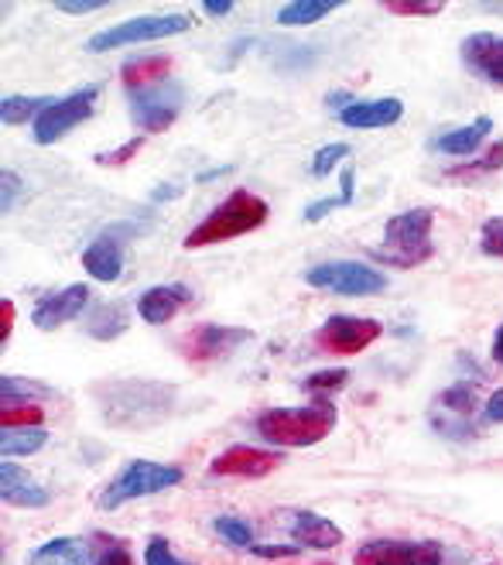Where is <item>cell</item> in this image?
<instances>
[{"label": "cell", "instance_id": "3", "mask_svg": "<svg viewBox=\"0 0 503 565\" xmlns=\"http://www.w3.org/2000/svg\"><path fill=\"white\" fill-rule=\"evenodd\" d=\"M431 223H435V210L418 206L408 213H397L384 223V244L371 250L374 260L390 264V268H418L425 264L435 247H431Z\"/></svg>", "mask_w": 503, "mask_h": 565}, {"label": "cell", "instance_id": "27", "mask_svg": "<svg viewBox=\"0 0 503 565\" xmlns=\"http://www.w3.org/2000/svg\"><path fill=\"white\" fill-rule=\"evenodd\" d=\"M49 443L45 428H4L0 431V449L4 456H31Z\"/></svg>", "mask_w": 503, "mask_h": 565}, {"label": "cell", "instance_id": "24", "mask_svg": "<svg viewBox=\"0 0 503 565\" xmlns=\"http://www.w3.org/2000/svg\"><path fill=\"white\" fill-rule=\"evenodd\" d=\"M28 565H86V545L69 535L52 539L28 555Z\"/></svg>", "mask_w": 503, "mask_h": 565}, {"label": "cell", "instance_id": "6", "mask_svg": "<svg viewBox=\"0 0 503 565\" xmlns=\"http://www.w3.org/2000/svg\"><path fill=\"white\" fill-rule=\"evenodd\" d=\"M182 99H185V86H179L175 79L148 86V89H133L127 93L130 120L138 124L145 135H161V130H168L179 120Z\"/></svg>", "mask_w": 503, "mask_h": 565}, {"label": "cell", "instance_id": "35", "mask_svg": "<svg viewBox=\"0 0 503 565\" xmlns=\"http://www.w3.org/2000/svg\"><path fill=\"white\" fill-rule=\"evenodd\" d=\"M145 562H148V565H192V562H185V558L172 555V545H168V539H161V535H154V539L148 542V548H145Z\"/></svg>", "mask_w": 503, "mask_h": 565}, {"label": "cell", "instance_id": "39", "mask_svg": "<svg viewBox=\"0 0 503 565\" xmlns=\"http://www.w3.org/2000/svg\"><path fill=\"white\" fill-rule=\"evenodd\" d=\"M340 206H346V203H343V195H329V199H319V203L306 206V213H301V220H306V223H319V220H325L332 210H340Z\"/></svg>", "mask_w": 503, "mask_h": 565}, {"label": "cell", "instance_id": "45", "mask_svg": "<svg viewBox=\"0 0 503 565\" xmlns=\"http://www.w3.org/2000/svg\"><path fill=\"white\" fill-rule=\"evenodd\" d=\"M11 316H14V306H11V302L0 306V340H4V343H8V337H11Z\"/></svg>", "mask_w": 503, "mask_h": 565}, {"label": "cell", "instance_id": "2", "mask_svg": "<svg viewBox=\"0 0 503 565\" xmlns=\"http://www.w3.org/2000/svg\"><path fill=\"white\" fill-rule=\"evenodd\" d=\"M267 216H271V206H267L260 195H254L250 189H237L185 237V250L237 241V237L250 234V230H260L267 223Z\"/></svg>", "mask_w": 503, "mask_h": 565}, {"label": "cell", "instance_id": "50", "mask_svg": "<svg viewBox=\"0 0 503 565\" xmlns=\"http://www.w3.org/2000/svg\"><path fill=\"white\" fill-rule=\"evenodd\" d=\"M325 565H332V562H325Z\"/></svg>", "mask_w": 503, "mask_h": 565}, {"label": "cell", "instance_id": "7", "mask_svg": "<svg viewBox=\"0 0 503 565\" xmlns=\"http://www.w3.org/2000/svg\"><path fill=\"white\" fill-rule=\"evenodd\" d=\"M306 285L332 291V295L360 298V295H381L387 288V275H381L377 268L360 260H329L306 271Z\"/></svg>", "mask_w": 503, "mask_h": 565}, {"label": "cell", "instance_id": "18", "mask_svg": "<svg viewBox=\"0 0 503 565\" xmlns=\"http://www.w3.org/2000/svg\"><path fill=\"white\" fill-rule=\"evenodd\" d=\"M291 539L295 545L301 548H315V552H329L343 542V527L332 524L329 518L322 514H312V511H295L291 518Z\"/></svg>", "mask_w": 503, "mask_h": 565}, {"label": "cell", "instance_id": "15", "mask_svg": "<svg viewBox=\"0 0 503 565\" xmlns=\"http://www.w3.org/2000/svg\"><path fill=\"white\" fill-rule=\"evenodd\" d=\"M86 306H89V288L86 285H69L62 291L45 295L42 302L35 306V312H31V322H35V329H42V332H55L58 326L79 319Z\"/></svg>", "mask_w": 503, "mask_h": 565}, {"label": "cell", "instance_id": "13", "mask_svg": "<svg viewBox=\"0 0 503 565\" xmlns=\"http://www.w3.org/2000/svg\"><path fill=\"white\" fill-rule=\"evenodd\" d=\"M285 462L281 452H267V449H254V446H229L223 449L216 459L210 473L213 477H240V480H264L271 477L278 467Z\"/></svg>", "mask_w": 503, "mask_h": 565}, {"label": "cell", "instance_id": "34", "mask_svg": "<svg viewBox=\"0 0 503 565\" xmlns=\"http://www.w3.org/2000/svg\"><path fill=\"white\" fill-rule=\"evenodd\" d=\"M96 542L104 545V552L96 555V565H133L127 542H114L110 535H96Z\"/></svg>", "mask_w": 503, "mask_h": 565}, {"label": "cell", "instance_id": "38", "mask_svg": "<svg viewBox=\"0 0 503 565\" xmlns=\"http://www.w3.org/2000/svg\"><path fill=\"white\" fill-rule=\"evenodd\" d=\"M503 164V141H496L490 151H486V158L483 161H477V164H469V169H462V172H456V179H462V175H483V172H496Z\"/></svg>", "mask_w": 503, "mask_h": 565}, {"label": "cell", "instance_id": "31", "mask_svg": "<svg viewBox=\"0 0 503 565\" xmlns=\"http://www.w3.org/2000/svg\"><path fill=\"white\" fill-rule=\"evenodd\" d=\"M45 387L35 381H24V377H4L0 381V394H4V405H24L31 397H39Z\"/></svg>", "mask_w": 503, "mask_h": 565}, {"label": "cell", "instance_id": "32", "mask_svg": "<svg viewBox=\"0 0 503 565\" xmlns=\"http://www.w3.org/2000/svg\"><path fill=\"white\" fill-rule=\"evenodd\" d=\"M346 154H350V145H343V141L319 148V151H315V158H312V175H315V179H325V175H329V172H332L335 164H340Z\"/></svg>", "mask_w": 503, "mask_h": 565}, {"label": "cell", "instance_id": "10", "mask_svg": "<svg viewBox=\"0 0 503 565\" xmlns=\"http://www.w3.org/2000/svg\"><path fill=\"white\" fill-rule=\"evenodd\" d=\"M381 332H384L381 319H366V316H329L325 326L315 332V343L325 353L353 356V353H363L371 343H377Z\"/></svg>", "mask_w": 503, "mask_h": 565}, {"label": "cell", "instance_id": "41", "mask_svg": "<svg viewBox=\"0 0 503 565\" xmlns=\"http://www.w3.org/2000/svg\"><path fill=\"white\" fill-rule=\"evenodd\" d=\"M55 8L62 14H93V11H104L107 0H55Z\"/></svg>", "mask_w": 503, "mask_h": 565}, {"label": "cell", "instance_id": "19", "mask_svg": "<svg viewBox=\"0 0 503 565\" xmlns=\"http://www.w3.org/2000/svg\"><path fill=\"white\" fill-rule=\"evenodd\" d=\"M0 497L14 508H45L49 504V490L42 483H35L28 470L14 467L11 459H4L0 467Z\"/></svg>", "mask_w": 503, "mask_h": 565}, {"label": "cell", "instance_id": "43", "mask_svg": "<svg viewBox=\"0 0 503 565\" xmlns=\"http://www.w3.org/2000/svg\"><path fill=\"white\" fill-rule=\"evenodd\" d=\"M483 418L486 422H503V387L490 394V402L483 405Z\"/></svg>", "mask_w": 503, "mask_h": 565}, {"label": "cell", "instance_id": "40", "mask_svg": "<svg viewBox=\"0 0 503 565\" xmlns=\"http://www.w3.org/2000/svg\"><path fill=\"white\" fill-rule=\"evenodd\" d=\"M0 182H4V199H0V210L4 213H14V206H18V195H21V179L14 175V172H0Z\"/></svg>", "mask_w": 503, "mask_h": 565}, {"label": "cell", "instance_id": "47", "mask_svg": "<svg viewBox=\"0 0 503 565\" xmlns=\"http://www.w3.org/2000/svg\"><path fill=\"white\" fill-rule=\"evenodd\" d=\"M229 172H233V164H220V169L199 172V175H195V182H213V179H223V175H229Z\"/></svg>", "mask_w": 503, "mask_h": 565}, {"label": "cell", "instance_id": "17", "mask_svg": "<svg viewBox=\"0 0 503 565\" xmlns=\"http://www.w3.org/2000/svg\"><path fill=\"white\" fill-rule=\"evenodd\" d=\"M405 117V104L397 96H381V99H353V104L340 114V120L353 130H381Z\"/></svg>", "mask_w": 503, "mask_h": 565}, {"label": "cell", "instance_id": "49", "mask_svg": "<svg viewBox=\"0 0 503 565\" xmlns=\"http://www.w3.org/2000/svg\"><path fill=\"white\" fill-rule=\"evenodd\" d=\"M493 360L503 363V326L496 329V337H493Z\"/></svg>", "mask_w": 503, "mask_h": 565}, {"label": "cell", "instance_id": "22", "mask_svg": "<svg viewBox=\"0 0 503 565\" xmlns=\"http://www.w3.org/2000/svg\"><path fill=\"white\" fill-rule=\"evenodd\" d=\"M172 70H175L172 55H145V58H130L120 70V79H124V89L133 93V89H148V86L168 83Z\"/></svg>", "mask_w": 503, "mask_h": 565}, {"label": "cell", "instance_id": "44", "mask_svg": "<svg viewBox=\"0 0 503 565\" xmlns=\"http://www.w3.org/2000/svg\"><path fill=\"white\" fill-rule=\"evenodd\" d=\"M203 11L210 18H226V14H233V0H206Z\"/></svg>", "mask_w": 503, "mask_h": 565}, {"label": "cell", "instance_id": "28", "mask_svg": "<svg viewBox=\"0 0 503 565\" xmlns=\"http://www.w3.org/2000/svg\"><path fill=\"white\" fill-rule=\"evenodd\" d=\"M42 422H45V412L35 402L4 405V412H0V425L4 428H42Z\"/></svg>", "mask_w": 503, "mask_h": 565}, {"label": "cell", "instance_id": "33", "mask_svg": "<svg viewBox=\"0 0 503 565\" xmlns=\"http://www.w3.org/2000/svg\"><path fill=\"white\" fill-rule=\"evenodd\" d=\"M387 11L400 18H431L442 11V0H390Z\"/></svg>", "mask_w": 503, "mask_h": 565}, {"label": "cell", "instance_id": "16", "mask_svg": "<svg viewBox=\"0 0 503 565\" xmlns=\"http://www.w3.org/2000/svg\"><path fill=\"white\" fill-rule=\"evenodd\" d=\"M130 226H107L86 250H83V268L96 281H117L124 271V250H120V234H127Z\"/></svg>", "mask_w": 503, "mask_h": 565}, {"label": "cell", "instance_id": "5", "mask_svg": "<svg viewBox=\"0 0 503 565\" xmlns=\"http://www.w3.org/2000/svg\"><path fill=\"white\" fill-rule=\"evenodd\" d=\"M192 28L189 14H141V18H130L124 24H114L107 31H99L86 42V52H114L124 45H138V42H154V39H172L182 35V31Z\"/></svg>", "mask_w": 503, "mask_h": 565}, {"label": "cell", "instance_id": "14", "mask_svg": "<svg viewBox=\"0 0 503 565\" xmlns=\"http://www.w3.org/2000/svg\"><path fill=\"white\" fill-rule=\"evenodd\" d=\"M462 65L473 76L503 86V35H493V31H477V35L462 39Z\"/></svg>", "mask_w": 503, "mask_h": 565}, {"label": "cell", "instance_id": "29", "mask_svg": "<svg viewBox=\"0 0 503 565\" xmlns=\"http://www.w3.org/2000/svg\"><path fill=\"white\" fill-rule=\"evenodd\" d=\"M213 527H216V535H220L226 545L254 548V531H250V524H247V521H240V518H216V521H213Z\"/></svg>", "mask_w": 503, "mask_h": 565}, {"label": "cell", "instance_id": "23", "mask_svg": "<svg viewBox=\"0 0 503 565\" xmlns=\"http://www.w3.org/2000/svg\"><path fill=\"white\" fill-rule=\"evenodd\" d=\"M86 332L99 343H110L127 332V306L124 302H96L89 319H86Z\"/></svg>", "mask_w": 503, "mask_h": 565}, {"label": "cell", "instance_id": "25", "mask_svg": "<svg viewBox=\"0 0 503 565\" xmlns=\"http://www.w3.org/2000/svg\"><path fill=\"white\" fill-rule=\"evenodd\" d=\"M340 8V0H295V4L278 11V24L285 28H301V24H315L325 14H332Z\"/></svg>", "mask_w": 503, "mask_h": 565}, {"label": "cell", "instance_id": "46", "mask_svg": "<svg viewBox=\"0 0 503 565\" xmlns=\"http://www.w3.org/2000/svg\"><path fill=\"white\" fill-rule=\"evenodd\" d=\"M175 195H182V185H158L151 192V203H168V199H175Z\"/></svg>", "mask_w": 503, "mask_h": 565}, {"label": "cell", "instance_id": "30", "mask_svg": "<svg viewBox=\"0 0 503 565\" xmlns=\"http://www.w3.org/2000/svg\"><path fill=\"white\" fill-rule=\"evenodd\" d=\"M346 384H350V371H319L301 381V391H309L315 397H329L332 391H340Z\"/></svg>", "mask_w": 503, "mask_h": 565}, {"label": "cell", "instance_id": "1", "mask_svg": "<svg viewBox=\"0 0 503 565\" xmlns=\"http://www.w3.org/2000/svg\"><path fill=\"white\" fill-rule=\"evenodd\" d=\"M340 422V412L329 402V397H315V402L301 405V408H267L257 415L254 431L271 446L281 449H309L322 443L329 431Z\"/></svg>", "mask_w": 503, "mask_h": 565}, {"label": "cell", "instance_id": "4", "mask_svg": "<svg viewBox=\"0 0 503 565\" xmlns=\"http://www.w3.org/2000/svg\"><path fill=\"white\" fill-rule=\"evenodd\" d=\"M182 483V470L179 467H164V462H148V459H133L127 467L107 483L104 497H99V508L104 511H117L127 501H138V497H151L161 493L168 487Z\"/></svg>", "mask_w": 503, "mask_h": 565}, {"label": "cell", "instance_id": "21", "mask_svg": "<svg viewBox=\"0 0 503 565\" xmlns=\"http://www.w3.org/2000/svg\"><path fill=\"white\" fill-rule=\"evenodd\" d=\"M490 130H493V117H477L473 124H465V127H456V130H446V135H439V138L431 141V148L442 151V154L469 158V154H477V148L490 138Z\"/></svg>", "mask_w": 503, "mask_h": 565}, {"label": "cell", "instance_id": "20", "mask_svg": "<svg viewBox=\"0 0 503 565\" xmlns=\"http://www.w3.org/2000/svg\"><path fill=\"white\" fill-rule=\"evenodd\" d=\"M192 298V291L185 285H154L148 291H141L138 298V312L148 326H164L185 302Z\"/></svg>", "mask_w": 503, "mask_h": 565}, {"label": "cell", "instance_id": "48", "mask_svg": "<svg viewBox=\"0 0 503 565\" xmlns=\"http://www.w3.org/2000/svg\"><path fill=\"white\" fill-rule=\"evenodd\" d=\"M353 179H356L353 169H346V172H343V189H340V195H343V203H346V206L353 203Z\"/></svg>", "mask_w": 503, "mask_h": 565}, {"label": "cell", "instance_id": "11", "mask_svg": "<svg viewBox=\"0 0 503 565\" xmlns=\"http://www.w3.org/2000/svg\"><path fill=\"white\" fill-rule=\"evenodd\" d=\"M353 565H446V548L439 542L374 539L356 548Z\"/></svg>", "mask_w": 503, "mask_h": 565}, {"label": "cell", "instance_id": "8", "mask_svg": "<svg viewBox=\"0 0 503 565\" xmlns=\"http://www.w3.org/2000/svg\"><path fill=\"white\" fill-rule=\"evenodd\" d=\"M96 99H99V86H83L69 96H58L45 107V114L35 120V130H31V138L35 145H55L69 135L73 127H79L83 120L93 117L96 110Z\"/></svg>", "mask_w": 503, "mask_h": 565}, {"label": "cell", "instance_id": "26", "mask_svg": "<svg viewBox=\"0 0 503 565\" xmlns=\"http://www.w3.org/2000/svg\"><path fill=\"white\" fill-rule=\"evenodd\" d=\"M52 104L49 96H4L0 99V120H4L8 127L11 124H35L42 114H45V107Z\"/></svg>", "mask_w": 503, "mask_h": 565}, {"label": "cell", "instance_id": "42", "mask_svg": "<svg viewBox=\"0 0 503 565\" xmlns=\"http://www.w3.org/2000/svg\"><path fill=\"white\" fill-rule=\"evenodd\" d=\"M250 552L257 558H295L301 552V545H254Z\"/></svg>", "mask_w": 503, "mask_h": 565}, {"label": "cell", "instance_id": "36", "mask_svg": "<svg viewBox=\"0 0 503 565\" xmlns=\"http://www.w3.org/2000/svg\"><path fill=\"white\" fill-rule=\"evenodd\" d=\"M480 247L490 257H503V216H493L483 223V234H480Z\"/></svg>", "mask_w": 503, "mask_h": 565}, {"label": "cell", "instance_id": "12", "mask_svg": "<svg viewBox=\"0 0 503 565\" xmlns=\"http://www.w3.org/2000/svg\"><path fill=\"white\" fill-rule=\"evenodd\" d=\"M250 340H254L250 329L203 322V326L189 329L185 337H182V353H185L189 363H216V360L229 356L233 350H240Z\"/></svg>", "mask_w": 503, "mask_h": 565}, {"label": "cell", "instance_id": "37", "mask_svg": "<svg viewBox=\"0 0 503 565\" xmlns=\"http://www.w3.org/2000/svg\"><path fill=\"white\" fill-rule=\"evenodd\" d=\"M145 148V138H130L124 148H117V151H104V154H96V164H104V169H117V164H124V161H130L133 154H138Z\"/></svg>", "mask_w": 503, "mask_h": 565}, {"label": "cell", "instance_id": "9", "mask_svg": "<svg viewBox=\"0 0 503 565\" xmlns=\"http://www.w3.org/2000/svg\"><path fill=\"white\" fill-rule=\"evenodd\" d=\"M480 402H477V387L473 384H452L449 391H442L431 405V425L439 436L446 439H473L477 436V415Z\"/></svg>", "mask_w": 503, "mask_h": 565}]
</instances>
